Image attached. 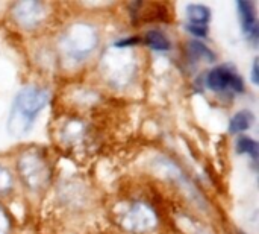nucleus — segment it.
Here are the masks:
<instances>
[{
  "instance_id": "obj_1",
  "label": "nucleus",
  "mask_w": 259,
  "mask_h": 234,
  "mask_svg": "<svg viewBox=\"0 0 259 234\" xmlns=\"http://www.w3.org/2000/svg\"><path fill=\"white\" fill-rule=\"evenodd\" d=\"M50 94L38 85H24L14 97L6 129L11 137L20 139L29 134L35 120L49 104Z\"/></svg>"
},
{
  "instance_id": "obj_2",
  "label": "nucleus",
  "mask_w": 259,
  "mask_h": 234,
  "mask_svg": "<svg viewBox=\"0 0 259 234\" xmlns=\"http://www.w3.org/2000/svg\"><path fill=\"white\" fill-rule=\"evenodd\" d=\"M137 59L132 47L112 46L106 49L100 59V73L105 81L115 88L127 87L137 75Z\"/></svg>"
},
{
  "instance_id": "obj_3",
  "label": "nucleus",
  "mask_w": 259,
  "mask_h": 234,
  "mask_svg": "<svg viewBox=\"0 0 259 234\" xmlns=\"http://www.w3.org/2000/svg\"><path fill=\"white\" fill-rule=\"evenodd\" d=\"M99 44L97 29L87 23L77 21L70 24L59 38V49L68 61L80 62L88 58Z\"/></svg>"
},
{
  "instance_id": "obj_4",
  "label": "nucleus",
  "mask_w": 259,
  "mask_h": 234,
  "mask_svg": "<svg viewBox=\"0 0 259 234\" xmlns=\"http://www.w3.org/2000/svg\"><path fill=\"white\" fill-rule=\"evenodd\" d=\"M17 174L23 186L30 192H41L52 177L47 158L39 149H27L17 160Z\"/></svg>"
},
{
  "instance_id": "obj_5",
  "label": "nucleus",
  "mask_w": 259,
  "mask_h": 234,
  "mask_svg": "<svg viewBox=\"0 0 259 234\" xmlns=\"http://www.w3.org/2000/svg\"><path fill=\"white\" fill-rule=\"evenodd\" d=\"M118 225L129 233L143 234L152 231L158 225L156 212L143 201H131L117 209Z\"/></svg>"
},
{
  "instance_id": "obj_6",
  "label": "nucleus",
  "mask_w": 259,
  "mask_h": 234,
  "mask_svg": "<svg viewBox=\"0 0 259 234\" xmlns=\"http://www.w3.org/2000/svg\"><path fill=\"white\" fill-rule=\"evenodd\" d=\"M153 166H155V169H156L164 178L170 180L179 190H182V192L185 193V196H188L190 201H193V203H196L199 207L205 209L206 203L203 201L200 192L194 187V184L188 180V177L185 175V172H184L175 161H171V160L167 158V157H158V158H155Z\"/></svg>"
},
{
  "instance_id": "obj_7",
  "label": "nucleus",
  "mask_w": 259,
  "mask_h": 234,
  "mask_svg": "<svg viewBox=\"0 0 259 234\" xmlns=\"http://www.w3.org/2000/svg\"><path fill=\"white\" fill-rule=\"evenodd\" d=\"M205 85L215 93L223 91H234V93H243L244 91V82L241 76L231 69L229 65H219L206 73Z\"/></svg>"
},
{
  "instance_id": "obj_8",
  "label": "nucleus",
  "mask_w": 259,
  "mask_h": 234,
  "mask_svg": "<svg viewBox=\"0 0 259 234\" xmlns=\"http://www.w3.org/2000/svg\"><path fill=\"white\" fill-rule=\"evenodd\" d=\"M14 21L26 29L36 27L46 17V8L41 2L36 0H23L17 2L11 9Z\"/></svg>"
},
{
  "instance_id": "obj_9",
  "label": "nucleus",
  "mask_w": 259,
  "mask_h": 234,
  "mask_svg": "<svg viewBox=\"0 0 259 234\" xmlns=\"http://www.w3.org/2000/svg\"><path fill=\"white\" fill-rule=\"evenodd\" d=\"M238 6V14L241 20V27L247 40L256 43L259 37V26L258 17H256V9L252 2H237Z\"/></svg>"
},
{
  "instance_id": "obj_10",
  "label": "nucleus",
  "mask_w": 259,
  "mask_h": 234,
  "mask_svg": "<svg viewBox=\"0 0 259 234\" xmlns=\"http://www.w3.org/2000/svg\"><path fill=\"white\" fill-rule=\"evenodd\" d=\"M87 126L80 120H70L64 125L62 129V140L70 146H77L85 140Z\"/></svg>"
},
{
  "instance_id": "obj_11",
  "label": "nucleus",
  "mask_w": 259,
  "mask_h": 234,
  "mask_svg": "<svg viewBox=\"0 0 259 234\" xmlns=\"http://www.w3.org/2000/svg\"><path fill=\"white\" fill-rule=\"evenodd\" d=\"M188 24H197V26H208L211 21V9L205 5L199 3H190L185 9Z\"/></svg>"
},
{
  "instance_id": "obj_12",
  "label": "nucleus",
  "mask_w": 259,
  "mask_h": 234,
  "mask_svg": "<svg viewBox=\"0 0 259 234\" xmlns=\"http://www.w3.org/2000/svg\"><path fill=\"white\" fill-rule=\"evenodd\" d=\"M253 123H255V116L252 111H249V110L238 111L235 116H232V119L229 122V132L231 134L246 132L253 126Z\"/></svg>"
},
{
  "instance_id": "obj_13",
  "label": "nucleus",
  "mask_w": 259,
  "mask_h": 234,
  "mask_svg": "<svg viewBox=\"0 0 259 234\" xmlns=\"http://www.w3.org/2000/svg\"><path fill=\"white\" fill-rule=\"evenodd\" d=\"M144 41L155 52H167V50L171 49V41L168 40V37L164 32L158 30V29L147 30L146 37H144Z\"/></svg>"
},
{
  "instance_id": "obj_14",
  "label": "nucleus",
  "mask_w": 259,
  "mask_h": 234,
  "mask_svg": "<svg viewBox=\"0 0 259 234\" xmlns=\"http://www.w3.org/2000/svg\"><path fill=\"white\" fill-rule=\"evenodd\" d=\"M188 47H190V53H191V56L193 58H196V59H206V61H209V62H212L214 59H215V55L211 52V49H208L203 43H200V41H191L190 44H188Z\"/></svg>"
},
{
  "instance_id": "obj_15",
  "label": "nucleus",
  "mask_w": 259,
  "mask_h": 234,
  "mask_svg": "<svg viewBox=\"0 0 259 234\" xmlns=\"http://www.w3.org/2000/svg\"><path fill=\"white\" fill-rule=\"evenodd\" d=\"M237 152L258 160V143L250 137H240L237 142Z\"/></svg>"
},
{
  "instance_id": "obj_16",
  "label": "nucleus",
  "mask_w": 259,
  "mask_h": 234,
  "mask_svg": "<svg viewBox=\"0 0 259 234\" xmlns=\"http://www.w3.org/2000/svg\"><path fill=\"white\" fill-rule=\"evenodd\" d=\"M12 187H14V180H12L11 172L0 164V195L11 192Z\"/></svg>"
},
{
  "instance_id": "obj_17",
  "label": "nucleus",
  "mask_w": 259,
  "mask_h": 234,
  "mask_svg": "<svg viewBox=\"0 0 259 234\" xmlns=\"http://www.w3.org/2000/svg\"><path fill=\"white\" fill-rule=\"evenodd\" d=\"M187 29L190 34H193L197 38H206L208 37V26H197V24H187Z\"/></svg>"
},
{
  "instance_id": "obj_18",
  "label": "nucleus",
  "mask_w": 259,
  "mask_h": 234,
  "mask_svg": "<svg viewBox=\"0 0 259 234\" xmlns=\"http://www.w3.org/2000/svg\"><path fill=\"white\" fill-rule=\"evenodd\" d=\"M11 228V221L9 216L6 215V212L0 207V234H8Z\"/></svg>"
},
{
  "instance_id": "obj_19",
  "label": "nucleus",
  "mask_w": 259,
  "mask_h": 234,
  "mask_svg": "<svg viewBox=\"0 0 259 234\" xmlns=\"http://www.w3.org/2000/svg\"><path fill=\"white\" fill-rule=\"evenodd\" d=\"M252 82L255 85L259 84V67H258V59L253 61V67H252Z\"/></svg>"
}]
</instances>
